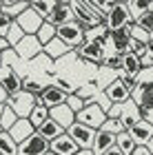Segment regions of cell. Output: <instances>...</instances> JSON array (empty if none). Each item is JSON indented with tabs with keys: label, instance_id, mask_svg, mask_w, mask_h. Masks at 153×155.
Instances as JSON below:
<instances>
[{
	"label": "cell",
	"instance_id": "48",
	"mask_svg": "<svg viewBox=\"0 0 153 155\" xmlns=\"http://www.w3.org/2000/svg\"><path fill=\"white\" fill-rule=\"evenodd\" d=\"M0 133H2V129H0Z\"/></svg>",
	"mask_w": 153,
	"mask_h": 155
},
{
	"label": "cell",
	"instance_id": "21",
	"mask_svg": "<svg viewBox=\"0 0 153 155\" xmlns=\"http://www.w3.org/2000/svg\"><path fill=\"white\" fill-rule=\"evenodd\" d=\"M42 53H45L49 60H60V58H65L67 53H71V49H69L65 42H60L58 38H53L49 45L42 47Z\"/></svg>",
	"mask_w": 153,
	"mask_h": 155
},
{
	"label": "cell",
	"instance_id": "5",
	"mask_svg": "<svg viewBox=\"0 0 153 155\" xmlns=\"http://www.w3.org/2000/svg\"><path fill=\"white\" fill-rule=\"evenodd\" d=\"M7 107H9L18 117L27 120L29 113L33 111V107H36V95H29V93H25V91H20V93H16V95H9Z\"/></svg>",
	"mask_w": 153,
	"mask_h": 155
},
{
	"label": "cell",
	"instance_id": "36",
	"mask_svg": "<svg viewBox=\"0 0 153 155\" xmlns=\"http://www.w3.org/2000/svg\"><path fill=\"white\" fill-rule=\"evenodd\" d=\"M65 104L73 111V113H80V111L85 109V104H87V102L82 100V97H78V95L73 93V95H69V97H67V102H65Z\"/></svg>",
	"mask_w": 153,
	"mask_h": 155
},
{
	"label": "cell",
	"instance_id": "27",
	"mask_svg": "<svg viewBox=\"0 0 153 155\" xmlns=\"http://www.w3.org/2000/svg\"><path fill=\"white\" fill-rule=\"evenodd\" d=\"M115 149L120 151L122 155H131L135 151V142L129 137V133L124 131V133H120V135H115Z\"/></svg>",
	"mask_w": 153,
	"mask_h": 155
},
{
	"label": "cell",
	"instance_id": "40",
	"mask_svg": "<svg viewBox=\"0 0 153 155\" xmlns=\"http://www.w3.org/2000/svg\"><path fill=\"white\" fill-rule=\"evenodd\" d=\"M131 155H151V153H149L147 146H135V151L131 153Z\"/></svg>",
	"mask_w": 153,
	"mask_h": 155
},
{
	"label": "cell",
	"instance_id": "10",
	"mask_svg": "<svg viewBox=\"0 0 153 155\" xmlns=\"http://www.w3.org/2000/svg\"><path fill=\"white\" fill-rule=\"evenodd\" d=\"M13 22H16V25L20 27V29H22V33H25V36H36V33H38V29L42 27V22H45V20H42V18H40L38 13H36V11H33L31 7H29V9H27V11H22V13H20V16H18L16 20H13Z\"/></svg>",
	"mask_w": 153,
	"mask_h": 155
},
{
	"label": "cell",
	"instance_id": "3",
	"mask_svg": "<svg viewBox=\"0 0 153 155\" xmlns=\"http://www.w3.org/2000/svg\"><path fill=\"white\" fill-rule=\"evenodd\" d=\"M75 55L87 64H102L107 58V47L100 40H85V45L75 51Z\"/></svg>",
	"mask_w": 153,
	"mask_h": 155
},
{
	"label": "cell",
	"instance_id": "25",
	"mask_svg": "<svg viewBox=\"0 0 153 155\" xmlns=\"http://www.w3.org/2000/svg\"><path fill=\"white\" fill-rule=\"evenodd\" d=\"M127 7H129V13H131V18H133V22H138L142 16H147L149 9H151V5L147 0H129Z\"/></svg>",
	"mask_w": 153,
	"mask_h": 155
},
{
	"label": "cell",
	"instance_id": "30",
	"mask_svg": "<svg viewBox=\"0 0 153 155\" xmlns=\"http://www.w3.org/2000/svg\"><path fill=\"white\" fill-rule=\"evenodd\" d=\"M131 38H133L135 42H140L142 47H147V45H149V40L153 38V33L147 31L144 27H140V25H135V22H133V27H131Z\"/></svg>",
	"mask_w": 153,
	"mask_h": 155
},
{
	"label": "cell",
	"instance_id": "2",
	"mask_svg": "<svg viewBox=\"0 0 153 155\" xmlns=\"http://www.w3.org/2000/svg\"><path fill=\"white\" fill-rule=\"evenodd\" d=\"M104 120H107V111L95 102H87L85 109H82L80 113H75V122L82 124V126H89V129H93V131L102 129Z\"/></svg>",
	"mask_w": 153,
	"mask_h": 155
},
{
	"label": "cell",
	"instance_id": "12",
	"mask_svg": "<svg viewBox=\"0 0 153 155\" xmlns=\"http://www.w3.org/2000/svg\"><path fill=\"white\" fill-rule=\"evenodd\" d=\"M0 84L7 91V95H16L22 91V78H20L11 67H0Z\"/></svg>",
	"mask_w": 153,
	"mask_h": 155
},
{
	"label": "cell",
	"instance_id": "29",
	"mask_svg": "<svg viewBox=\"0 0 153 155\" xmlns=\"http://www.w3.org/2000/svg\"><path fill=\"white\" fill-rule=\"evenodd\" d=\"M36 38H38V42L40 45H49V42L55 38V27L53 25H49V22H42V27L38 29V33H36Z\"/></svg>",
	"mask_w": 153,
	"mask_h": 155
},
{
	"label": "cell",
	"instance_id": "43",
	"mask_svg": "<svg viewBox=\"0 0 153 155\" xmlns=\"http://www.w3.org/2000/svg\"><path fill=\"white\" fill-rule=\"evenodd\" d=\"M75 155H93V151H91V149H80Z\"/></svg>",
	"mask_w": 153,
	"mask_h": 155
},
{
	"label": "cell",
	"instance_id": "31",
	"mask_svg": "<svg viewBox=\"0 0 153 155\" xmlns=\"http://www.w3.org/2000/svg\"><path fill=\"white\" fill-rule=\"evenodd\" d=\"M16 120H18V115H16V113H13V111H11V109L5 104V109H2V115H0V129H2V131L7 133V131H9L13 124H16Z\"/></svg>",
	"mask_w": 153,
	"mask_h": 155
},
{
	"label": "cell",
	"instance_id": "35",
	"mask_svg": "<svg viewBox=\"0 0 153 155\" xmlns=\"http://www.w3.org/2000/svg\"><path fill=\"white\" fill-rule=\"evenodd\" d=\"M102 64L113 69V71H122V55L120 53H107V58H104Z\"/></svg>",
	"mask_w": 153,
	"mask_h": 155
},
{
	"label": "cell",
	"instance_id": "9",
	"mask_svg": "<svg viewBox=\"0 0 153 155\" xmlns=\"http://www.w3.org/2000/svg\"><path fill=\"white\" fill-rule=\"evenodd\" d=\"M104 97L109 100V104H124L131 100V89L124 87V82L120 78H115L113 82H109L104 87Z\"/></svg>",
	"mask_w": 153,
	"mask_h": 155
},
{
	"label": "cell",
	"instance_id": "8",
	"mask_svg": "<svg viewBox=\"0 0 153 155\" xmlns=\"http://www.w3.org/2000/svg\"><path fill=\"white\" fill-rule=\"evenodd\" d=\"M65 133L73 140L75 144H78V149H91V146H93L95 131L89 129V126H82V124H78V122H73Z\"/></svg>",
	"mask_w": 153,
	"mask_h": 155
},
{
	"label": "cell",
	"instance_id": "28",
	"mask_svg": "<svg viewBox=\"0 0 153 155\" xmlns=\"http://www.w3.org/2000/svg\"><path fill=\"white\" fill-rule=\"evenodd\" d=\"M0 155H18V144L5 131L0 133Z\"/></svg>",
	"mask_w": 153,
	"mask_h": 155
},
{
	"label": "cell",
	"instance_id": "44",
	"mask_svg": "<svg viewBox=\"0 0 153 155\" xmlns=\"http://www.w3.org/2000/svg\"><path fill=\"white\" fill-rule=\"evenodd\" d=\"M104 155H122V153H120V151H118V149H115V146H113V149H111V151H107V153H104Z\"/></svg>",
	"mask_w": 153,
	"mask_h": 155
},
{
	"label": "cell",
	"instance_id": "17",
	"mask_svg": "<svg viewBox=\"0 0 153 155\" xmlns=\"http://www.w3.org/2000/svg\"><path fill=\"white\" fill-rule=\"evenodd\" d=\"M7 133H9V137H11L16 144H22L27 137H31L33 133H36V129L31 126V122H29V120L18 117V120H16V124H13V126H11V129L7 131Z\"/></svg>",
	"mask_w": 153,
	"mask_h": 155
},
{
	"label": "cell",
	"instance_id": "6",
	"mask_svg": "<svg viewBox=\"0 0 153 155\" xmlns=\"http://www.w3.org/2000/svg\"><path fill=\"white\" fill-rule=\"evenodd\" d=\"M13 53H16L20 60L29 62V60H36V58L42 55V45L38 42L36 36H25L16 47H13Z\"/></svg>",
	"mask_w": 153,
	"mask_h": 155
},
{
	"label": "cell",
	"instance_id": "4",
	"mask_svg": "<svg viewBox=\"0 0 153 155\" xmlns=\"http://www.w3.org/2000/svg\"><path fill=\"white\" fill-rule=\"evenodd\" d=\"M127 25H133V18H131V13H129L127 2H115L113 9H111L107 13V18H104V27H107L109 31H115V29L127 27Z\"/></svg>",
	"mask_w": 153,
	"mask_h": 155
},
{
	"label": "cell",
	"instance_id": "38",
	"mask_svg": "<svg viewBox=\"0 0 153 155\" xmlns=\"http://www.w3.org/2000/svg\"><path fill=\"white\" fill-rule=\"evenodd\" d=\"M135 25H140V27H144L147 31H151V33H153V5H151V9H149L147 16H142Z\"/></svg>",
	"mask_w": 153,
	"mask_h": 155
},
{
	"label": "cell",
	"instance_id": "22",
	"mask_svg": "<svg viewBox=\"0 0 153 155\" xmlns=\"http://www.w3.org/2000/svg\"><path fill=\"white\" fill-rule=\"evenodd\" d=\"M142 71V67H140V60H138V55L135 53H122V73H127V75H133L138 78V73Z\"/></svg>",
	"mask_w": 153,
	"mask_h": 155
},
{
	"label": "cell",
	"instance_id": "32",
	"mask_svg": "<svg viewBox=\"0 0 153 155\" xmlns=\"http://www.w3.org/2000/svg\"><path fill=\"white\" fill-rule=\"evenodd\" d=\"M45 84H40L38 80H33V78H22V91L25 93H29V95H40V91H42Z\"/></svg>",
	"mask_w": 153,
	"mask_h": 155
},
{
	"label": "cell",
	"instance_id": "37",
	"mask_svg": "<svg viewBox=\"0 0 153 155\" xmlns=\"http://www.w3.org/2000/svg\"><path fill=\"white\" fill-rule=\"evenodd\" d=\"M53 84H55V87H58L60 91H65L67 95H73V93H75V87H73V84L69 82V80H65V78H55Z\"/></svg>",
	"mask_w": 153,
	"mask_h": 155
},
{
	"label": "cell",
	"instance_id": "11",
	"mask_svg": "<svg viewBox=\"0 0 153 155\" xmlns=\"http://www.w3.org/2000/svg\"><path fill=\"white\" fill-rule=\"evenodd\" d=\"M47 151H49V142L38 133L27 137L22 144H18V155H45Z\"/></svg>",
	"mask_w": 153,
	"mask_h": 155
},
{
	"label": "cell",
	"instance_id": "13",
	"mask_svg": "<svg viewBox=\"0 0 153 155\" xmlns=\"http://www.w3.org/2000/svg\"><path fill=\"white\" fill-rule=\"evenodd\" d=\"M127 133H129V137L135 142V146H147V142L153 137V124L147 122V120H138Z\"/></svg>",
	"mask_w": 153,
	"mask_h": 155
},
{
	"label": "cell",
	"instance_id": "7",
	"mask_svg": "<svg viewBox=\"0 0 153 155\" xmlns=\"http://www.w3.org/2000/svg\"><path fill=\"white\" fill-rule=\"evenodd\" d=\"M67 97H69V95L65 93V91H60V89L51 82V84H45V87H42L40 95L36 97V104H42V107H47V109H53V107L65 104Z\"/></svg>",
	"mask_w": 153,
	"mask_h": 155
},
{
	"label": "cell",
	"instance_id": "33",
	"mask_svg": "<svg viewBox=\"0 0 153 155\" xmlns=\"http://www.w3.org/2000/svg\"><path fill=\"white\" fill-rule=\"evenodd\" d=\"M22 38H25V33H22V29H20V27H18L16 22H13V25L9 27V31H7V36H5V40L9 42V47H11V49L16 47Z\"/></svg>",
	"mask_w": 153,
	"mask_h": 155
},
{
	"label": "cell",
	"instance_id": "15",
	"mask_svg": "<svg viewBox=\"0 0 153 155\" xmlns=\"http://www.w3.org/2000/svg\"><path fill=\"white\" fill-rule=\"evenodd\" d=\"M49 151L53 155H75L80 149H78V144H75L67 133H62L60 137H55V140L49 142Z\"/></svg>",
	"mask_w": 153,
	"mask_h": 155
},
{
	"label": "cell",
	"instance_id": "16",
	"mask_svg": "<svg viewBox=\"0 0 153 155\" xmlns=\"http://www.w3.org/2000/svg\"><path fill=\"white\" fill-rule=\"evenodd\" d=\"M118 120H120V124L124 126V131H129L131 126L138 122V120H142L140 109L135 107V102H133V100H129V102L120 104V115H118Z\"/></svg>",
	"mask_w": 153,
	"mask_h": 155
},
{
	"label": "cell",
	"instance_id": "45",
	"mask_svg": "<svg viewBox=\"0 0 153 155\" xmlns=\"http://www.w3.org/2000/svg\"><path fill=\"white\" fill-rule=\"evenodd\" d=\"M147 149H149V153L153 155V137H151V140H149V142H147Z\"/></svg>",
	"mask_w": 153,
	"mask_h": 155
},
{
	"label": "cell",
	"instance_id": "18",
	"mask_svg": "<svg viewBox=\"0 0 153 155\" xmlns=\"http://www.w3.org/2000/svg\"><path fill=\"white\" fill-rule=\"evenodd\" d=\"M49 117L53 120L58 126H62V129H69L73 122H75V113L71 109L67 107V104H60V107H53V109H49Z\"/></svg>",
	"mask_w": 153,
	"mask_h": 155
},
{
	"label": "cell",
	"instance_id": "24",
	"mask_svg": "<svg viewBox=\"0 0 153 155\" xmlns=\"http://www.w3.org/2000/svg\"><path fill=\"white\" fill-rule=\"evenodd\" d=\"M27 120H29L31 126L38 131L40 126H42V124L47 122V120H49V109L42 107V104H36V107H33V111L29 113V117H27Z\"/></svg>",
	"mask_w": 153,
	"mask_h": 155
},
{
	"label": "cell",
	"instance_id": "1",
	"mask_svg": "<svg viewBox=\"0 0 153 155\" xmlns=\"http://www.w3.org/2000/svg\"><path fill=\"white\" fill-rule=\"evenodd\" d=\"M55 38H58L60 42H65L71 51H78V49L85 45V29L73 20V22L55 27Z\"/></svg>",
	"mask_w": 153,
	"mask_h": 155
},
{
	"label": "cell",
	"instance_id": "26",
	"mask_svg": "<svg viewBox=\"0 0 153 155\" xmlns=\"http://www.w3.org/2000/svg\"><path fill=\"white\" fill-rule=\"evenodd\" d=\"M55 5H58L55 0H31V2H29V7H31V9L36 11L42 20H47V18L51 16V11H53Z\"/></svg>",
	"mask_w": 153,
	"mask_h": 155
},
{
	"label": "cell",
	"instance_id": "20",
	"mask_svg": "<svg viewBox=\"0 0 153 155\" xmlns=\"http://www.w3.org/2000/svg\"><path fill=\"white\" fill-rule=\"evenodd\" d=\"M29 9V2L27 0H2L0 2V11L5 13V16H9L11 20H16L22 11Z\"/></svg>",
	"mask_w": 153,
	"mask_h": 155
},
{
	"label": "cell",
	"instance_id": "47",
	"mask_svg": "<svg viewBox=\"0 0 153 155\" xmlns=\"http://www.w3.org/2000/svg\"><path fill=\"white\" fill-rule=\"evenodd\" d=\"M45 155H53V153H51V151H47V153H45Z\"/></svg>",
	"mask_w": 153,
	"mask_h": 155
},
{
	"label": "cell",
	"instance_id": "42",
	"mask_svg": "<svg viewBox=\"0 0 153 155\" xmlns=\"http://www.w3.org/2000/svg\"><path fill=\"white\" fill-rule=\"evenodd\" d=\"M7 100H9V95H7V91L2 89V84H0V104H7Z\"/></svg>",
	"mask_w": 153,
	"mask_h": 155
},
{
	"label": "cell",
	"instance_id": "14",
	"mask_svg": "<svg viewBox=\"0 0 153 155\" xmlns=\"http://www.w3.org/2000/svg\"><path fill=\"white\" fill-rule=\"evenodd\" d=\"M73 9H71V5L69 2H58L53 7V11H51V16L45 20V22H49L53 27H60V25H67V22H73Z\"/></svg>",
	"mask_w": 153,
	"mask_h": 155
},
{
	"label": "cell",
	"instance_id": "19",
	"mask_svg": "<svg viewBox=\"0 0 153 155\" xmlns=\"http://www.w3.org/2000/svg\"><path fill=\"white\" fill-rule=\"evenodd\" d=\"M115 146V135H111L109 131H95V137H93V146H91V151L93 155H104L107 151H111Z\"/></svg>",
	"mask_w": 153,
	"mask_h": 155
},
{
	"label": "cell",
	"instance_id": "41",
	"mask_svg": "<svg viewBox=\"0 0 153 155\" xmlns=\"http://www.w3.org/2000/svg\"><path fill=\"white\" fill-rule=\"evenodd\" d=\"M7 51H11V47H9V42H7L5 38H0V53H7Z\"/></svg>",
	"mask_w": 153,
	"mask_h": 155
},
{
	"label": "cell",
	"instance_id": "46",
	"mask_svg": "<svg viewBox=\"0 0 153 155\" xmlns=\"http://www.w3.org/2000/svg\"><path fill=\"white\" fill-rule=\"evenodd\" d=\"M0 67H2V53H0Z\"/></svg>",
	"mask_w": 153,
	"mask_h": 155
},
{
	"label": "cell",
	"instance_id": "23",
	"mask_svg": "<svg viewBox=\"0 0 153 155\" xmlns=\"http://www.w3.org/2000/svg\"><path fill=\"white\" fill-rule=\"evenodd\" d=\"M36 133H38V135H42V137L47 140V142H51V140L60 137L62 133H65V129H62V126H58V124H55L53 120L49 117V120H47V122H45L42 126H40V129H38Z\"/></svg>",
	"mask_w": 153,
	"mask_h": 155
},
{
	"label": "cell",
	"instance_id": "34",
	"mask_svg": "<svg viewBox=\"0 0 153 155\" xmlns=\"http://www.w3.org/2000/svg\"><path fill=\"white\" fill-rule=\"evenodd\" d=\"M102 129L109 131L111 135H120V133H124V126L120 124V120H115V117H107L104 124H102Z\"/></svg>",
	"mask_w": 153,
	"mask_h": 155
},
{
	"label": "cell",
	"instance_id": "39",
	"mask_svg": "<svg viewBox=\"0 0 153 155\" xmlns=\"http://www.w3.org/2000/svg\"><path fill=\"white\" fill-rule=\"evenodd\" d=\"M11 25H13V20L0 11V38H5V36H7V31H9V27H11Z\"/></svg>",
	"mask_w": 153,
	"mask_h": 155
}]
</instances>
